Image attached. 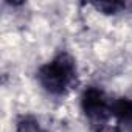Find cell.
<instances>
[{
  "instance_id": "obj_4",
  "label": "cell",
  "mask_w": 132,
  "mask_h": 132,
  "mask_svg": "<svg viewBox=\"0 0 132 132\" xmlns=\"http://www.w3.org/2000/svg\"><path fill=\"white\" fill-rule=\"evenodd\" d=\"M93 6L104 14H115L124 8V3H121V2H100V3H95Z\"/></svg>"
},
{
  "instance_id": "obj_2",
  "label": "cell",
  "mask_w": 132,
  "mask_h": 132,
  "mask_svg": "<svg viewBox=\"0 0 132 132\" xmlns=\"http://www.w3.org/2000/svg\"><path fill=\"white\" fill-rule=\"evenodd\" d=\"M81 106L90 124L98 129H101L107 123L109 117L112 115L110 110L112 103H109L106 93L96 87H89L84 90L81 98Z\"/></svg>"
},
{
  "instance_id": "obj_1",
  "label": "cell",
  "mask_w": 132,
  "mask_h": 132,
  "mask_svg": "<svg viewBox=\"0 0 132 132\" xmlns=\"http://www.w3.org/2000/svg\"><path fill=\"white\" fill-rule=\"evenodd\" d=\"M39 84L51 95H62L76 79V64L75 59L61 53L48 64L42 65L37 72Z\"/></svg>"
},
{
  "instance_id": "obj_5",
  "label": "cell",
  "mask_w": 132,
  "mask_h": 132,
  "mask_svg": "<svg viewBox=\"0 0 132 132\" xmlns=\"http://www.w3.org/2000/svg\"><path fill=\"white\" fill-rule=\"evenodd\" d=\"M115 132H132V113L117 118Z\"/></svg>"
},
{
  "instance_id": "obj_3",
  "label": "cell",
  "mask_w": 132,
  "mask_h": 132,
  "mask_svg": "<svg viewBox=\"0 0 132 132\" xmlns=\"http://www.w3.org/2000/svg\"><path fill=\"white\" fill-rule=\"evenodd\" d=\"M16 132H47L45 129H42V126L39 124V121L30 115H25L22 118H19L17 126H16Z\"/></svg>"
}]
</instances>
